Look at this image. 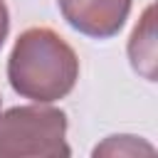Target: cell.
<instances>
[{
    "mask_svg": "<svg viewBox=\"0 0 158 158\" xmlns=\"http://www.w3.org/2000/svg\"><path fill=\"white\" fill-rule=\"evenodd\" d=\"M7 79L15 94L37 104L64 99L79 79L77 52L49 27L20 32L7 57Z\"/></svg>",
    "mask_w": 158,
    "mask_h": 158,
    "instance_id": "6da1fadb",
    "label": "cell"
},
{
    "mask_svg": "<svg viewBox=\"0 0 158 158\" xmlns=\"http://www.w3.org/2000/svg\"><path fill=\"white\" fill-rule=\"evenodd\" d=\"M67 114L54 106L30 104L0 114V158H67Z\"/></svg>",
    "mask_w": 158,
    "mask_h": 158,
    "instance_id": "7a4b0ae2",
    "label": "cell"
},
{
    "mask_svg": "<svg viewBox=\"0 0 158 158\" xmlns=\"http://www.w3.org/2000/svg\"><path fill=\"white\" fill-rule=\"evenodd\" d=\"M131 2L133 0H57L67 25L94 40L118 35L128 20Z\"/></svg>",
    "mask_w": 158,
    "mask_h": 158,
    "instance_id": "3957f363",
    "label": "cell"
},
{
    "mask_svg": "<svg viewBox=\"0 0 158 158\" xmlns=\"http://www.w3.org/2000/svg\"><path fill=\"white\" fill-rule=\"evenodd\" d=\"M7 32H10V12H7L5 0H0V49L7 40Z\"/></svg>",
    "mask_w": 158,
    "mask_h": 158,
    "instance_id": "277c9868",
    "label": "cell"
},
{
    "mask_svg": "<svg viewBox=\"0 0 158 158\" xmlns=\"http://www.w3.org/2000/svg\"><path fill=\"white\" fill-rule=\"evenodd\" d=\"M0 106H2V99H0Z\"/></svg>",
    "mask_w": 158,
    "mask_h": 158,
    "instance_id": "5b68a950",
    "label": "cell"
}]
</instances>
